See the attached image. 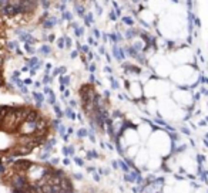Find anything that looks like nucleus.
I'll use <instances>...</instances> for the list:
<instances>
[{"mask_svg":"<svg viewBox=\"0 0 208 193\" xmlns=\"http://www.w3.org/2000/svg\"><path fill=\"white\" fill-rule=\"evenodd\" d=\"M57 24V19L56 17H48L46 20H43V29L44 30H48V29H53Z\"/></svg>","mask_w":208,"mask_h":193,"instance_id":"f257e3e1","label":"nucleus"},{"mask_svg":"<svg viewBox=\"0 0 208 193\" xmlns=\"http://www.w3.org/2000/svg\"><path fill=\"white\" fill-rule=\"evenodd\" d=\"M113 53H114V57H116L117 60H123V58H124V53H123V50H121L120 47H117V46L114 47V51H113Z\"/></svg>","mask_w":208,"mask_h":193,"instance_id":"f03ea898","label":"nucleus"},{"mask_svg":"<svg viewBox=\"0 0 208 193\" xmlns=\"http://www.w3.org/2000/svg\"><path fill=\"white\" fill-rule=\"evenodd\" d=\"M76 11H77V14L80 17H84V14H86V13H84V7H83L81 4H76Z\"/></svg>","mask_w":208,"mask_h":193,"instance_id":"7ed1b4c3","label":"nucleus"},{"mask_svg":"<svg viewBox=\"0 0 208 193\" xmlns=\"http://www.w3.org/2000/svg\"><path fill=\"white\" fill-rule=\"evenodd\" d=\"M24 50H26L27 53H30V54H33V53L36 51V50H34V48H33L30 44H27V43H24Z\"/></svg>","mask_w":208,"mask_h":193,"instance_id":"20e7f679","label":"nucleus"},{"mask_svg":"<svg viewBox=\"0 0 208 193\" xmlns=\"http://www.w3.org/2000/svg\"><path fill=\"white\" fill-rule=\"evenodd\" d=\"M9 48H10V50H17V48H19V43H17V41H10V43H9Z\"/></svg>","mask_w":208,"mask_h":193,"instance_id":"39448f33","label":"nucleus"},{"mask_svg":"<svg viewBox=\"0 0 208 193\" xmlns=\"http://www.w3.org/2000/svg\"><path fill=\"white\" fill-rule=\"evenodd\" d=\"M50 51H51V50H50L48 46H43V47L40 48V53H43V54H50Z\"/></svg>","mask_w":208,"mask_h":193,"instance_id":"423d86ee","label":"nucleus"},{"mask_svg":"<svg viewBox=\"0 0 208 193\" xmlns=\"http://www.w3.org/2000/svg\"><path fill=\"white\" fill-rule=\"evenodd\" d=\"M136 33H137L136 30H127V33H126V37H127V39H133Z\"/></svg>","mask_w":208,"mask_h":193,"instance_id":"0eeeda50","label":"nucleus"},{"mask_svg":"<svg viewBox=\"0 0 208 193\" xmlns=\"http://www.w3.org/2000/svg\"><path fill=\"white\" fill-rule=\"evenodd\" d=\"M63 19H66V20H72L73 14L70 13V11H63Z\"/></svg>","mask_w":208,"mask_h":193,"instance_id":"6e6552de","label":"nucleus"},{"mask_svg":"<svg viewBox=\"0 0 208 193\" xmlns=\"http://www.w3.org/2000/svg\"><path fill=\"white\" fill-rule=\"evenodd\" d=\"M123 21L127 24V26H133V24H134L133 19H130V17H124V19H123Z\"/></svg>","mask_w":208,"mask_h":193,"instance_id":"1a4fd4ad","label":"nucleus"},{"mask_svg":"<svg viewBox=\"0 0 208 193\" xmlns=\"http://www.w3.org/2000/svg\"><path fill=\"white\" fill-rule=\"evenodd\" d=\"M74 30H76V36H77V37H81V34L84 33V29H83V27H77V29H74Z\"/></svg>","mask_w":208,"mask_h":193,"instance_id":"9d476101","label":"nucleus"},{"mask_svg":"<svg viewBox=\"0 0 208 193\" xmlns=\"http://www.w3.org/2000/svg\"><path fill=\"white\" fill-rule=\"evenodd\" d=\"M40 1H41V6L46 9V10L50 7V1H48V0H40Z\"/></svg>","mask_w":208,"mask_h":193,"instance_id":"9b49d317","label":"nucleus"},{"mask_svg":"<svg viewBox=\"0 0 208 193\" xmlns=\"http://www.w3.org/2000/svg\"><path fill=\"white\" fill-rule=\"evenodd\" d=\"M57 46H58V48H64V39H58L57 40Z\"/></svg>","mask_w":208,"mask_h":193,"instance_id":"f8f14e48","label":"nucleus"},{"mask_svg":"<svg viewBox=\"0 0 208 193\" xmlns=\"http://www.w3.org/2000/svg\"><path fill=\"white\" fill-rule=\"evenodd\" d=\"M66 114H67V117H69L70 119H74V118H76V117H74V114H73V111H72V109H67V111H66Z\"/></svg>","mask_w":208,"mask_h":193,"instance_id":"ddd939ff","label":"nucleus"},{"mask_svg":"<svg viewBox=\"0 0 208 193\" xmlns=\"http://www.w3.org/2000/svg\"><path fill=\"white\" fill-rule=\"evenodd\" d=\"M54 109H56V114H57V117H60V118H61V117H63V112H61V111H60V108H58V107H54Z\"/></svg>","mask_w":208,"mask_h":193,"instance_id":"4468645a","label":"nucleus"},{"mask_svg":"<svg viewBox=\"0 0 208 193\" xmlns=\"http://www.w3.org/2000/svg\"><path fill=\"white\" fill-rule=\"evenodd\" d=\"M84 135H87V132H86L84 129H80V131H79V138H83Z\"/></svg>","mask_w":208,"mask_h":193,"instance_id":"2eb2a0df","label":"nucleus"},{"mask_svg":"<svg viewBox=\"0 0 208 193\" xmlns=\"http://www.w3.org/2000/svg\"><path fill=\"white\" fill-rule=\"evenodd\" d=\"M50 81H51V78H50L48 75H46V77H44V81H43V82H44V84H47V82H50Z\"/></svg>","mask_w":208,"mask_h":193,"instance_id":"dca6fc26","label":"nucleus"},{"mask_svg":"<svg viewBox=\"0 0 208 193\" xmlns=\"http://www.w3.org/2000/svg\"><path fill=\"white\" fill-rule=\"evenodd\" d=\"M93 33L96 34V37H100V31H98L97 29H93Z\"/></svg>","mask_w":208,"mask_h":193,"instance_id":"f3484780","label":"nucleus"},{"mask_svg":"<svg viewBox=\"0 0 208 193\" xmlns=\"http://www.w3.org/2000/svg\"><path fill=\"white\" fill-rule=\"evenodd\" d=\"M110 19H113V20H116L117 17H116V14H114V11H111V14H110Z\"/></svg>","mask_w":208,"mask_h":193,"instance_id":"a211bd4d","label":"nucleus"},{"mask_svg":"<svg viewBox=\"0 0 208 193\" xmlns=\"http://www.w3.org/2000/svg\"><path fill=\"white\" fill-rule=\"evenodd\" d=\"M67 1H69V0H61V3H63V4H66Z\"/></svg>","mask_w":208,"mask_h":193,"instance_id":"6ab92c4d","label":"nucleus"}]
</instances>
